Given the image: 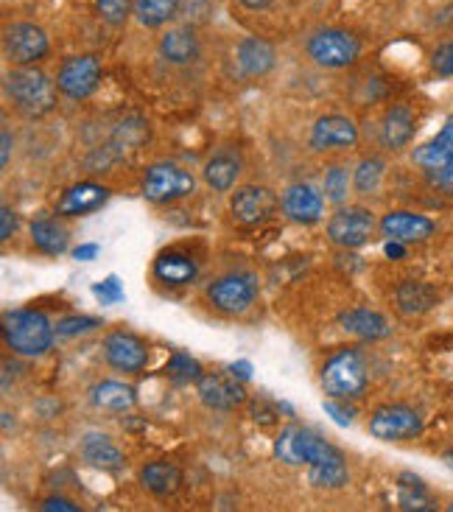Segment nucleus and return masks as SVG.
<instances>
[{
  "mask_svg": "<svg viewBox=\"0 0 453 512\" xmlns=\"http://www.w3.org/2000/svg\"><path fill=\"white\" fill-rule=\"evenodd\" d=\"M14 233H17V213L12 210V205H3L0 208V241L6 244Z\"/></svg>",
  "mask_w": 453,
  "mask_h": 512,
  "instance_id": "c03bdc74",
  "label": "nucleus"
},
{
  "mask_svg": "<svg viewBox=\"0 0 453 512\" xmlns=\"http://www.w3.org/2000/svg\"><path fill=\"white\" fill-rule=\"evenodd\" d=\"M448 510H451V512H453V501H451V504H448Z\"/></svg>",
  "mask_w": 453,
  "mask_h": 512,
  "instance_id": "603ef678",
  "label": "nucleus"
},
{
  "mask_svg": "<svg viewBox=\"0 0 453 512\" xmlns=\"http://www.w3.org/2000/svg\"><path fill=\"white\" fill-rule=\"evenodd\" d=\"M101 59L93 54H73L62 59V65L56 70V87L59 96H65L68 101H87L101 87Z\"/></svg>",
  "mask_w": 453,
  "mask_h": 512,
  "instance_id": "9b49d317",
  "label": "nucleus"
},
{
  "mask_svg": "<svg viewBox=\"0 0 453 512\" xmlns=\"http://www.w3.org/2000/svg\"><path fill=\"white\" fill-rule=\"evenodd\" d=\"M272 454L280 465L308 468V482L319 490H342L350 482L347 459L333 443L319 437L314 429L291 423L280 431L272 445Z\"/></svg>",
  "mask_w": 453,
  "mask_h": 512,
  "instance_id": "f257e3e1",
  "label": "nucleus"
},
{
  "mask_svg": "<svg viewBox=\"0 0 453 512\" xmlns=\"http://www.w3.org/2000/svg\"><path fill=\"white\" fill-rule=\"evenodd\" d=\"M325 412H328L339 426H353V420H356V412L350 409V401H336V398H330V401H325Z\"/></svg>",
  "mask_w": 453,
  "mask_h": 512,
  "instance_id": "79ce46f5",
  "label": "nucleus"
},
{
  "mask_svg": "<svg viewBox=\"0 0 453 512\" xmlns=\"http://www.w3.org/2000/svg\"><path fill=\"white\" fill-rule=\"evenodd\" d=\"M98 252H101L98 244H82V247L73 250V258H76V261H96Z\"/></svg>",
  "mask_w": 453,
  "mask_h": 512,
  "instance_id": "09e8293b",
  "label": "nucleus"
},
{
  "mask_svg": "<svg viewBox=\"0 0 453 512\" xmlns=\"http://www.w3.org/2000/svg\"><path fill=\"white\" fill-rule=\"evenodd\" d=\"M258 294H261L258 275L249 269H233L207 283L205 300L224 317H241L258 303Z\"/></svg>",
  "mask_w": 453,
  "mask_h": 512,
  "instance_id": "39448f33",
  "label": "nucleus"
},
{
  "mask_svg": "<svg viewBox=\"0 0 453 512\" xmlns=\"http://www.w3.org/2000/svg\"><path fill=\"white\" fill-rule=\"evenodd\" d=\"M381 233L400 244H423L437 233V224L414 210H389L381 219Z\"/></svg>",
  "mask_w": 453,
  "mask_h": 512,
  "instance_id": "412c9836",
  "label": "nucleus"
},
{
  "mask_svg": "<svg viewBox=\"0 0 453 512\" xmlns=\"http://www.w3.org/2000/svg\"><path fill=\"white\" fill-rule=\"evenodd\" d=\"M417 135V118L412 107L406 104H392L381 118V146L386 152H406Z\"/></svg>",
  "mask_w": 453,
  "mask_h": 512,
  "instance_id": "b1692460",
  "label": "nucleus"
},
{
  "mask_svg": "<svg viewBox=\"0 0 453 512\" xmlns=\"http://www.w3.org/2000/svg\"><path fill=\"white\" fill-rule=\"evenodd\" d=\"M395 303L403 317H420L431 311L434 305L440 303V294L431 283L423 280H403L398 289H395Z\"/></svg>",
  "mask_w": 453,
  "mask_h": 512,
  "instance_id": "c756f323",
  "label": "nucleus"
},
{
  "mask_svg": "<svg viewBox=\"0 0 453 512\" xmlns=\"http://www.w3.org/2000/svg\"><path fill=\"white\" fill-rule=\"evenodd\" d=\"M386 160L381 154H367L361 157L353 168V194L375 196L384 188Z\"/></svg>",
  "mask_w": 453,
  "mask_h": 512,
  "instance_id": "7c9ffc66",
  "label": "nucleus"
},
{
  "mask_svg": "<svg viewBox=\"0 0 453 512\" xmlns=\"http://www.w3.org/2000/svg\"><path fill=\"white\" fill-rule=\"evenodd\" d=\"M151 275L157 283H163L168 289H182L191 286L199 277V263L193 255L182 250H163L157 252V258L151 263Z\"/></svg>",
  "mask_w": 453,
  "mask_h": 512,
  "instance_id": "4be33fe9",
  "label": "nucleus"
},
{
  "mask_svg": "<svg viewBox=\"0 0 453 512\" xmlns=\"http://www.w3.org/2000/svg\"><path fill=\"white\" fill-rule=\"evenodd\" d=\"M3 342L14 356L40 359L56 342V322L48 319L45 311L37 308H14L3 314Z\"/></svg>",
  "mask_w": 453,
  "mask_h": 512,
  "instance_id": "7ed1b4c3",
  "label": "nucleus"
},
{
  "mask_svg": "<svg viewBox=\"0 0 453 512\" xmlns=\"http://www.w3.org/2000/svg\"><path fill=\"white\" fill-rule=\"evenodd\" d=\"M196 185L199 182L188 168L171 163V160H163V163H151L143 171L140 194L151 205H174V202H182V199L196 194Z\"/></svg>",
  "mask_w": 453,
  "mask_h": 512,
  "instance_id": "0eeeda50",
  "label": "nucleus"
},
{
  "mask_svg": "<svg viewBox=\"0 0 453 512\" xmlns=\"http://www.w3.org/2000/svg\"><path fill=\"white\" fill-rule=\"evenodd\" d=\"M196 395L210 412H235L249 398L244 381L238 375L224 373V370H210V373L202 375L196 381Z\"/></svg>",
  "mask_w": 453,
  "mask_h": 512,
  "instance_id": "2eb2a0df",
  "label": "nucleus"
},
{
  "mask_svg": "<svg viewBox=\"0 0 453 512\" xmlns=\"http://www.w3.org/2000/svg\"><path fill=\"white\" fill-rule=\"evenodd\" d=\"M398 501L403 510H417L428 512L434 510V501L428 496L426 482L414 473H400L398 479Z\"/></svg>",
  "mask_w": 453,
  "mask_h": 512,
  "instance_id": "473e14b6",
  "label": "nucleus"
},
{
  "mask_svg": "<svg viewBox=\"0 0 453 512\" xmlns=\"http://www.w3.org/2000/svg\"><path fill=\"white\" fill-rule=\"evenodd\" d=\"M93 294H96L98 300L104 305H115V303H121L126 297V291L124 286H121V280H118V275H110L104 283H96L93 286Z\"/></svg>",
  "mask_w": 453,
  "mask_h": 512,
  "instance_id": "ea45409f",
  "label": "nucleus"
},
{
  "mask_svg": "<svg viewBox=\"0 0 453 512\" xmlns=\"http://www.w3.org/2000/svg\"><path fill=\"white\" fill-rule=\"evenodd\" d=\"M280 208V199L269 185H238L230 194V216L238 227H261Z\"/></svg>",
  "mask_w": 453,
  "mask_h": 512,
  "instance_id": "ddd939ff",
  "label": "nucleus"
},
{
  "mask_svg": "<svg viewBox=\"0 0 453 512\" xmlns=\"http://www.w3.org/2000/svg\"><path fill=\"white\" fill-rule=\"evenodd\" d=\"M308 143L319 154L353 152L361 143V129H358L356 118H350L344 112H328L314 121Z\"/></svg>",
  "mask_w": 453,
  "mask_h": 512,
  "instance_id": "f8f14e48",
  "label": "nucleus"
},
{
  "mask_svg": "<svg viewBox=\"0 0 453 512\" xmlns=\"http://www.w3.org/2000/svg\"><path fill=\"white\" fill-rule=\"evenodd\" d=\"M112 188L101 185L96 180H82L76 185L65 188L59 199H56L54 213L62 219H82V216H93L98 210L110 202Z\"/></svg>",
  "mask_w": 453,
  "mask_h": 512,
  "instance_id": "dca6fc26",
  "label": "nucleus"
},
{
  "mask_svg": "<svg viewBox=\"0 0 453 512\" xmlns=\"http://www.w3.org/2000/svg\"><path fill=\"white\" fill-rule=\"evenodd\" d=\"M157 51L163 56V62L174 65V68H188L193 62H199L202 56V40L196 26L179 23V26H168L160 34Z\"/></svg>",
  "mask_w": 453,
  "mask_h": 512,
  "instance_id": "6ab92c4d",
  "label": "nucleus"
},
{
  "mask_svg": "<svg viewBox=\"0 0 453 512\" xmlns=\"http://www.w3.org/2000/svg\"><path fill=\"white\" fill-rule=\"evenodd\" d=\"M339 325H342L344 333L356 336L361 342H384L392 336V322L386 314L375 311V308H364V305H356V308H344L339 314Z\"/></svg>",
  "mask_w": 453,
  "mask_h": 512,
  "instance_id": "5701e85b",
  "label": "nucleus"
},
{
  "mask_svg": "<svg viewBox=\"0 0 453 512\" xmlns=\"http://www.w3.org/2000/svg\"><path fill=\"white\" fill-rule=\"evenodd\" d=\"M244 9H249V12H263V9H269V3L272 0H238Z\"/></svg>",
  "mask_w": 453,
  "mask_h": 512,
  "instance_id": "3c124183",
  "label": "nucleus"
},
{
  "mask_svg": "<svg viewBox=\"0 0 453 512\" xmlns=\"http://www.w3.org/2000/svg\"><path fill=\"white\" fill-rule=\"evenodd\" d=\"M0 166L9 168V160H12V146H14V135L9 129H3V135H0Z\"/></svg>",
  "mask_w": 453,
  "mask_h": 512,
  "instance_id": "49530a36",
  "label": "nucleus"
},
{
  "mask_svg": "<svg viewBox=\"0 0 453 512\" xmlns=\"http://www.w3.org/2000/svg\"><path fill=\"white\" fill-rule=\"evenodd\" d=\"M322 389L336 401H358L370 384V367L356 347H344L322 364Z\"/></svg>",
  "mask_w": 453,
  "mask_h": 512,
  "instance_id": "20e7f679",
  "label": "nucleus"
},
{
  "mask_svg": "<svg viewBox=\"0 0 453 512\" xmlns=\"http://www.w3.org/2000/svg\"><path fill=\"white\" fill-rule=\"evenodd\" d=\"M146 138H149V126L143 124L140 118H135V121H124V124L115 126L110 143L118 152L124 154L126 149H138Z\"/></svg>",
  "mask_w": 453,
  "mask_h": 512,
  "instance_id": "c9c22d12",
  "label": "nucleus"
},
{
  "mask_svg": "<svg viewBox=\"0 0 453 512\" xmlns=\"http://www.w3.org/2000/svg\"><path fill=\"white\" fill-rule=\"evenodd\" d=\"M140 485L143 490H149L151 496H174L179 487H182V471L179 465L168 462V459H154V462H146L138 473Z\"/></svg>",
  "mask_w": 453,
  "mask_h": 512,
  "instance_id": "c85d7f7f",
  "label": "nucleus"
},
{
  "mask_svg": "<svg viewBox=\"0 0 453 512\" xmlns=\"http://www.w3.org/2000/svg\"><path fill=\"white\" fill-rule=\"evenodd\" d=\"M79 454L90 468H96L101 473H118L124 471L126 465L124 451L104 431H87L82 443H79Z\"/></svg>",
  "mask_w": 453,
  "mask_h": 512,
  "instance_id": "393cba45",
  "label": "nucleus"
},
{
  "mask_svg": "<svg viewBox=\"0 0 453 512\" xmlns=\"http://www.w3.org/2000/svg\"><path fill=\"white\" fill-rule=\"evenodd\" d=\"M305 56L322 70L353 68L361 56V40L347 28H316L305 40Z\"/></svg>",
  "mask_w": 453,
  "mask_h": 512,
  "instance_id": "423d86ee",
  "label": "nucleus"
},
{
  "mask_svg": "<svg viewBox=\"0 0 453 512\" xmlns=\"http://www.w3.org/2000/svg\"><path fill=\"white\" fill-rule=\"evenodd\" d=\"M378 230H381V222L367 205H339L328 219V241L339 250L367 247Z\"/></svg>",
  "mask_w": 453,
  "mask_h": 512,
  "instance_id": "6e6552de",
  "label": "nucleus"
},
{
  "mask_svg": "<svg viewBox=\"0 0 453 512\" xmlns=\"http://www.w3.org/2000/svg\"><path fill=\"white\" fill-rule=\"evenodd\" d=\"M367 429L381 443H409L423 434L426 423H423L420 412L406 403H384L372 412Z\"/></svg>",
  "mask_w": 453,
  "mask_h": 512,
  "instance_id": "9d476101",
  "label": "nucleus"
},
{
  "mask_svg": "<svg viewBox=\"0 0 453 512\" xmlns=\"http://www.w3.org/2000/svg\"><path fill=\"white\" fill-rule=\"evenodd\" d=\"M241 174H244V152L238 146L213 149L202 166V182L216 194H233Z\"/></svg>",
  "mask_w": 453,
  "mask_h": 512,
  "instance_id": "a211bd4d",
  "label": "nucleus"
},
{
  "mask_svg": "<svg viewBox=\"0 0 453 512\" xmlns=\"http://www.w3.org/2000/svg\"><path fill=\"white\" fill-rule=\"evenodd\" d=\"M230 373L238 375V378H241V381L247 384L249 378H252V364H249V361H235L233 367H230Z\"/></svg>",
  "mask_w": 453,
  "mask_h": 512,
  "instance_id": "8fccbe9b",
  "label": "nucleus"
},
{
  "mask_svg": "<svg viewBox=\"0 0 453 512\" xmlns=\"http://www.w3.org/2000/svg\"><path fill=\"white\" fill-rule=\"evenodd\" d=\"M3 93L6 101L12 104L17 115H23L28 121H40L45 115L56 110L59 101V87L54 79H48V73L34 68H12L3 79Z\"/></svg>",
  "mask_w": 453,
  "mask_h": 512,
  "instance_id": "f03ea898",
  "label": "nucleus"
},
{
  "mask_svg": "<svg viewBox=\"0 0 453 512\" xmlns=\"http://www.w3.org/2000/svg\"><path fill=\"white\" fill-rule=\"evenodd\" d=\"M213 12H216V3H213V0H182V6H179L182 23H188V26L196 28L210 23Z\"/></svg>",
  "mask_w": 453,
  "mask_h": 512,
  "instance_id": "58836bf2",
  "label": "nucleus"
},
{
  "mask_svg": "<svg viewBox=\"0 0 453 512\" xmlns=\"http://www.w3.org/2000/svg\"><path fill=\"white\" fill-rule=\"evenodd\" d=\"M322 194L328 202H333L336 208L347 202V196L353 194V174L350 168L342 166V163H333L325 171V180H322Z\"/></svg>",
  "mask_w": 453,
  "mask_h": 512,
  "instance_id": "72a5a7b5",
  "label": "nucleus"
},
{
  "mask_svg": "<svg viewBox=\"0 0 453 512\" xmlns=\"http://www.w3.org/2000/svg\"><path fill=\"white\" fill-rule=\"evenodd\" d=\"M280 213L300 227H314L325 219V194L311 182H294L280 196Z\"/></svg>",
  "mask_w": 453,
  "mask_h": 512,
  "instance_id": "f3484780",
  "label": "nucleus"
},
{
  "mask_svg": "<svg viewBox=\"0 0 453 512\" xmlns=\"http://www.w3.org/2000/svg\"><path fill=\"white\" fill-rule=\"evenodd\" d=\"M165 373H168V378H171L174 384L185 387V384H196V381L205 375V370H202L199 359H193L191 353L177 350V353H171V359L165 364Z\"/></svg>",
  "mask_w": 453,
  "mask_h": 512,
  "instance_id": "f704fd0d",
  "label": "nucleus"
},
{
  "mask_svg": "<svg viewBox=\"0 0 453 512\" xmlns=\"http://www.w3.org/2000/svg\"><path fill=\"white\" fill-rule=\"evenodd\" d=\"M93 3H96L98 17L112 28L124 26L126 20L135 14V0H93Z\"/></svg>",
  "mask_w": 453,
  "mask_h": 512,
  "instance_id": "4c0bfd02",
  "label": "nucleus"
},
{
  "mask_svg": "<svg viewBox=\"0 0 453 512\" xmlns=\"http://www.w3.org/2000/svg\"><path fill=\"white\" fill-rule=\"evenodd\" d=\"M182 0H135V20L143 28H165L179 17Z\"/></svg>",
  "mask_w": 453,
  "mask_h": 512,
  "instance_id": "2f4dec72",
  "label": "nucleus"
},
{
  "mask_svg": "<svg viewBox=\"0 0 453 512\" xmlns=\"http://www.w3.org/2000/svg\"><path fill=\"white\" fill-rule=\"evenodd\" d=\"M431 68L440 79H453V42H442L431 56Z\"/></svg>",
  "mask_w": 453,
  "mask_h": 512,
  "instance_id": "a19ab883",
  "label": "nucleus"
},
{
  "mask_svg": "<svg viewBox=\"0 0 453 512\" xmlns=\"http://www.w3.org/2000/svg\"><path fill=\"white\" fill-rule=\"evenodd\" d=\"M90 403L101 409V412H112V415H126L138 406V389L126 381H115V378H101L90 387Z\"/></svg>",
  "mask_w": 453,
  "mask_h": 512,
  "instance_id": "a878e982",
  "label": "nucleus"
},
{
  "mask_svg": "<svg viewBox=\"0 0 453 512\" xmlns=\"http://www.w3.org/2000/svg\"><path fill=\"white\" fill-rule=\"evenodd\" d=\"M412 163L423 171H437V168H445L453 163V115L442 124V129L426 143L414 146Z\"/></svg>",
  "mask_w": 453,
  "mask_h": 512,
  "instance_id": "cd10ccee",
  "label": "nucleus"
},
{
  "mask_svg": "<svg viewBox=\"0 0 453 512\" xmlns=\"http://www.w3.org/2000/svg\"><path fill=\"white\" fill-rule=\"evenodd\" d=\"M51 40L45 28L31 20H17L3 28V56L14 68H34L37 62L48 59Z\"/></svg>",
  "mask_w": 453,
  "mask_h": 512,
  "instance_id": "1a4fd4ad",
  "label": "nucleus"
},
{
  "mask_svg": "<svg viewBox=\"0 0 453 512\" xmlns=\"http://www.w3.org/2000/svg\"><path fill=\"white\" fill-rule=\"evenodd\" d=\"M428 182L445 196H453V163L445 168H437V171H428Z\"/></svg>",
  "mask_w": 453,
  "mask_h": 512,
  "instance_id": "37998d69",
  "label": "nucleus"
},
{
  "mask_svg": "<svg viewBox=\"0 0 453 512\" xmlns=\"http://www.w3.org/2000/svg\"><path fill=\"white\" fill-rule=\"evenodd\" d=\"M406 247H409V244H400V241L386 238V247H384L386 258H389V261H403V258H406Z\"/></svg>",
  "mask_w": 453,
  "mask_h": 512,
  "instance_id": "de8ad7c7",
  "label": "nucleus"
},
{
  "mask_svg": "<svg viewBox=\"0 0 453 512\" xmlns=\"http://www.w3.org/2000/svg\"><path fill=\"white\" fill-rule=\"evenodd\" d=\"M101 353H104V361L110 364L112 370L124 375H138L149 367L151 350L146 345V339H140L138 333L124 331H110L101 342Z\"/></svg>",
  "mask_w": 453,
  "mask_h": 512,
  "instance_id": "4468645a",
  "label": "nucleus"
},
{
  "mask_svg": "<svg viewBox=\"0 0 453 512\" xmlns=\"http://www.w3.org/2000/svg\"><path fill=\"white\" fill-rule=\"evenodd\" d=\"M104 322L98 317H90V314H68L56 322V339H76V336H84V333L98 331Z\"/></svg>",
  "mask_w": 453,
  "mask_h": 512,
  "instance_id": "e433bc0d",
  "label": "nucleus"
},
{
  "mask_svg": "<svg viewBox=\"0 0 453 512\" xmlns=\"http://www.w3.org/2000/svg\"><path fill=\"white\" fill-rule=\"evenodd\" d=\"M235 70L244 76V79H266L277 65V51L275 45L263 37H244L238 40L233 51Z\"/></svg>",
  "mask_w": 453,
  "mask_h": 512,
  "instance_id": "aec40b11",
  "label": "nucleus"
},
{
  "mask_svg": "<svg viewBox=\"0 0 453 512\" xmlns=\"http://www.w3.org/2000/svg\"><path fill=\"white\" fill-rule=\"evenodd\" d=\"M28 236H31V244L34 250L42 252V255H62L68 252L70 247V230L62 224V216H37L28 224Z\"/></svg>",
  "mask_w": 453,
  "mask_h": 512,
  "instance_id": "bb28decb",
  "label": "nucleus"
},
{
  "mask_svg": "<svg viewBox=\"0 0 453 512\" xmlns=\"http://www.w3.org/2000/svg\"><path fill=\"white\" fill-rule=\"evenodd\" d=\"M40 510L45 512H54V510H62V512H79L82 507L76 504L73 499H65V496H48V499H42Z\"/></svg>",
  "mask_w": 453,
  "mask_h": 512,
  "instance_id": "a18cd8bd",
  "label": "nucleus"
}]
</instances>
